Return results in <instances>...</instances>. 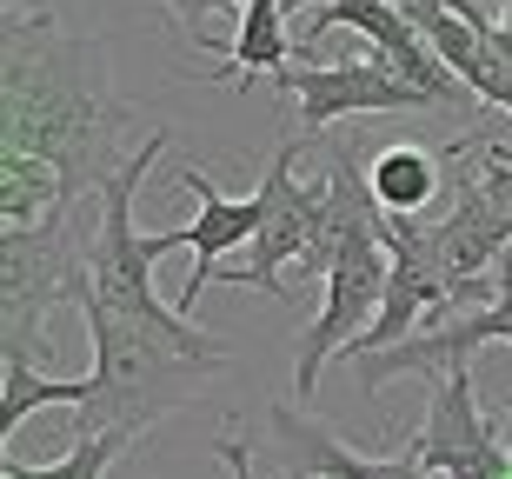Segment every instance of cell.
<instances>
[{"label":"cell","mask_w":512,"mask_h":479,"mask_svg":"<svg viewBox=\"0 0 512 479\" xmlns=\"http://www.w3.org/2000/svg\"><path fill=\"white\" fill-rule=\"evenodd\" d=\"M306 147H313V140L293 134L280 154L266 160V180H260L266 220H260V233H253L247 260H240V267H220V287H253V293H266V300H293V293H286V267L306 260L313 233H320V207H326V180L306 187L300 173H293Z\"/></svg>","instance_id":"obj_4"},{"label":"cell","mask_w":512,"mask_h":479,"mask_svg":"<svg viewBox=\"0 0 512 479\" xmlns=\"http://www.w3.org/2000/svg\"><path fill=\"white\" fill-rule=\"evenodd\" d=\"M499 27H506V34H512V0H499Z\"/></svg>","instance_id":"obj_17"},{"label":"cell","mask_w":512,"mask_h":479,"mask_svg":"<svg viewBox=\"0 0 512 479\" xmlns=\"http://www.w3.org/2000/svg\"><path fill=\"white\" fill-rule=\"evenodd\" d=\"M286 40H293V20H286L280 0H247V14L233 20V40L220 67L207 80H233V87H253V74H280L286 67Z\"/></svg>","instance_id":"obj_12"},{"label":"cell","mask_w":512,"mask_h":479,"mask_svg":"<svg viewBox=\"0 0 512 479\" xmlns=\"http://www.w3.org/2000/svg\"><path fill=\"white\" fill-rule=\"evenodd\" d=\"M506 479H512V466H506Z\"/></svg>","instance_id":"obj_20"},{"label":"cell","mask_w":512,"mask_h":479,"mask_svg":"<svg viewBox=\"0 0 512 479\" xmlns=\"http://www.w3.org/2000/svg\"><path fill=\"white\" fill-rule=\"evenodd\" d=\"M220 466L233 479H253V446L240 440V426H220Z\"/></svg>","instance_id":"obj_16"},{"label":"cell","mask_w":512,"mask_h":479,"mask_svg":"<svg viewBox=\"0 0 512 479\" xmlns=\"http://www.w3.org/2000/svg\"><path fill=\"white\" fill-rule=\"evenodd\" d=\"M373 193H380V207L393 213V220H419V213L433 207L439 193V154H426V147H380V160H373Z\"/></svg>","instance_id":"obj_13"},{"label":"cell","mask_w":512,"mask_h":479,"mask_svg":"<svg viewBox=\"0 0 512 479\" xmlns=\"http://www.w3.org/2000/svg\"><path fill=\"white\" fill-rule=\"evenodd\" d=\"M80 320H87V340H94V400L74 413V440L87 433H147L160 426L167 413L200 393L207 380H220L233 366L227 340L220 333H200V326H153V320H133V313H114L107 300L87 293L80 280L74 293Z\"/></svg>","instance_id":"obj_2"},{"label":"cell","mask_w":512,"mask_h":479,"mask_svg":"<svg viewBox=\"0 0 512 479\" xmlns=\"http://www.w3.org/2000/svg\"><path fill=\"white\" fill-rule=\"evenodd\" d=\"M127 446H133V433H87V440H74L47 466H27V460H14V453H0V479H107V466H114Z\"/></svg>","instance_id":"obj_14"},{"label":"cell","mask_w":512,"mask_h":479,"mask_svg":"<svg viewBox=\"0 0 512 479\" xmlns=\"http://www.w3.org/2000/svg\"><path fill=\"white\" fill-rule=\"evenodd\" d=\"M506 413H512V393H506Z\"/></svg>","instance_id":"obj_18"},{"label":"cell","mask_w":512,"mask_h":479,"mask_svg":"<svg viewBox=\"0 0 512 479\" xmlns=\"http://www.w3.org/2000/svg\"><path fill=\"white\" fill-rule=\"evenodd\" d=\"M0 154H34L67 173V187H107L120 154L127 100L114 87V60L94 34H67L54 14L27 0H7V40H0Z\"/></svg>","instance_id":"obj_1"},{"label":"cell","mask_w":512,"mask_h":479,"mask_svg":"<svg viewBox=\"0 0 512 479\" xmlns=\"http://www.w3.org/2000/svg\"><path fill=\"white\" fill-rule=\"evenodd\" d=\"M333 27L366 34L373 47H380L386 67H393L399 80H413L419 94H433L439 107H466V100H479L473 87H466V80L433 54V40L413 27V14L393 7V0H326V7H313V14L293 27V40H320V34H333Z\"/></svg>","instance_id":"obj_7"},{"label":"cell","mask_w":512,"mask_h":479,"mask_svg":"<svg viewBox=\"0 0 512 479\" xmlns=\"http://www.w3.org/2000/svg\"><path fill=\"white\" fill-rule=\"evenodd\" d=\"M87 240L74 207L27 220V227H0V340L7 353H47V313L74 307L80 280H87Z\"/></svg>","instance_id":"obj_3"},{"label":"cell","mask_w":512,"mask_h":479,"mask_svg":"<svg viewBox=\"0 0 512 479\" xmlns=\"http://www.w3.org/2000/svg\"><path fill=\"white\" fill-rule=\"evenodd\" d=\"M506 154H512V134H506Z\"/></svg>","instance_id":"obj_19"},{"label":"cell","mask_w":512,"mask_h":479,"mask_svg":"<svg viewBox=\"0 0 512 479\" xmlns=\"http://www.w3.org/2000/svg\"><path fill=\"white\" fill-rule=\"evenodd\" d=\"M493 340L512 346V260H506V280H499V293L486 307H466V313H453V320H426L399 346H380V353L353 360V373H360L366 393H380L386 380H406V373L439 380V373H453V366H473V353L493 346Z\"/></svg>","instance_id":"obj_6"},{"label":"cell","mask_w":512,"mask_h":479,"mask_svg":"<svg viewBox=\"0 0 512 479\" xmlns=\"http://www.w3.org/2000/svg\"><path fill=\"white\" fill-rule=\"evenodd\" d=\"M266 426H273V466L286 479H433L406 446L399 453H360L333 426L306 420L300 406H286V400L266 413Z\"/></svg>","instance_id":"obj_10"},{"label":"cell","mask_w":512,"mask_h":479,"mask_svg":"<svg viewBox=\"0 0 512 479\" xmlns=\"http://www.w3.org/2000/svg\"><path fill=\"white\" fill-rule=\"evenodd\" d=\"M453 7L479 27V80H473V94L486 100V107H506L512 114V34L499 27V20L486 27V14H479L473 0H453Z\"/></svg>","instance_id":"obj_15"},{"label":"cell","mask_w":512,"mask_h":479,"mask_svg":"<svg viewBox=\"0 0 512 479\" xmlns=\"http://www.w3.org/2000/svg\"><path fill=\"white\" fill-rule=\"evenodd\" d=\"M406 453L433 479H506L512 453L493 446V426L479 413L473 366H453V373L426 380V420L406 440Z\"/></svg>","instance_id":"obj_5"},{"label":"cell","mask_w":512,"mask_h":479,"mask_svg":"<svg viewBox=\"0 0 512 479\" xmlns=\"http://www.w3.org/2000/svg\"><path fill=\"white\" fill-rule=\"evenodd\" d=\"M173 187L200 200V213H193L187 227H173V240L193 253V280L173 293V307L193 320V307L213 293V280H220V267H227L220 253H233V247L247 253L253 247V233H260V220H266V200H260V187H253V193H220L200 167H180V173H173Z\"/></svg>","instance_id":"obj_9"},{"label":"cell","mask_w":512,"mask_h":479,"mask_svg":"<svg viewBox=\"0 0 512 479\" xmlns=\"http://www.w3.org/2000/svg\"><path fill=\"white\" fill-rule=\"evenodd\" d=\"M87 400H94V380H87V373H80V380H54V373H40L34 353H7V360H0V446L14 440L40 406L80 413Z\"/></svg>","instance_id":"obj_11"},{"label":"cell","mask_w":512,"mask_h":479,"mask_svg":"<svg viewBox=\"0 0 512 479\" xmlns=\"http://www.w3.org/2000/svg\"><path fill=\"white\" fill-rule=\"evenodd\" d=\"M280 94H293L300 107V134L320 140V127L346 114H419V107H439L433 94H419L413 80H399L386 60H340V67H280L273 74Z\"/></svg>","instance_id":"obj_8"}]
</instances>
